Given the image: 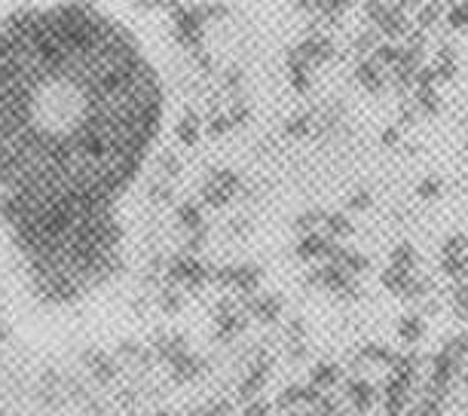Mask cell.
<instances>
[{"mask_svg":"<svg viewBox=\"0 0 468 416\" xmlns=\"http://www.w3.org/2000/svg\"><path fill=\"white\" fill-rule=\"evenodd\" d=\"M169 126L150 40L107 0L0 6V242L46 306L119 276Z\"/></svg>","mask_w":468,"mask_h":416,"instance_id":"cell-1","label":"cell"}]
</instances>
